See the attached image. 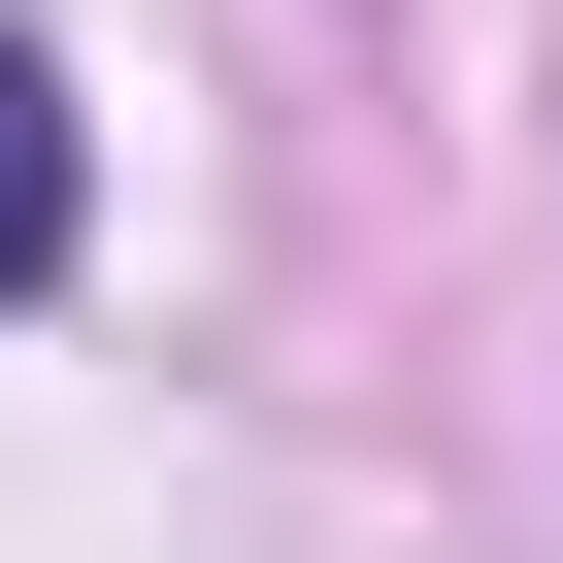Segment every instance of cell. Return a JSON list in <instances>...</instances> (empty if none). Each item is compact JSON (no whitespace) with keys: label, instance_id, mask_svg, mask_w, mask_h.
<instances>
[{"label":"cell","instance_id":"1","mask_svg":"<svg viewBox=\"0 0 563 563\" xmlns=\"http://www.w3.org/2000/svg\"><path fill=\"white\" fill-rule=\"evenodd\" d=\"M0 299H67V67L0 34Z\"/></svg>","mask_w":563,"mask_h":563}]
</instances>
